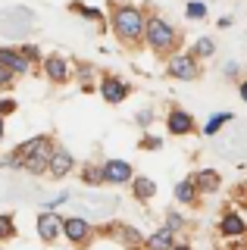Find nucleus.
<instances>
[{"label":"nucleus","instance_id":"nucleus-1","mask_svg":"<svg viewBox=\"0 0 247 250\" xmlns=\"http://www.w3.org/2000/svg\"><path fill=\"white\" fill-rule=\"evenodd\" d=\"M144 28H147V19L138 6H125V3L113 6V31L122 44H141Z\"/></svg>","mask_w":247,"mask_h":250},{"label":"nucleus","instance_id":"nucleus-2","mask_svg":"<svg viewBox=\"0 0 247 250\" xmlns=\"http://www.w3.org/2000/svg\"><path fill=\"white\" fill-rule=\"evenodd\" d=\"M179 41H182V35L169 25L166 19H160V16H150V19H147L144 44H147L153 53H172L175 47H179Z\"/></svg>","mask_w":247,"mask_h":250},{"label":"nucleus","instance_id":"nucleus-3","mask_svg":"<svg viewBox=\"0 0 247 250\" xmlns=\"http://www.w3.org/2000/svg\"><path fill=\"white\" fill-rule=\"evenodd\" d=\"M57 153V144H53L50 135H35L28 141H22V144L13 150V156H16V166L22 169V163L32 160V156H53Z\"/></svg>","mask_w":247,"mask_h":250},{"label":"nucleus","instance_id":"nucleus-4","mask_svg":"<svg viewBox=\"0 0 247 250\" xmlns=\"http://www.w3.org/2000/svg\"><path fill=\"white\" fill-rule=\"evenodd\" d=\"M166 72H169V78H179V82H194V78H200L197 53H172Z\"/></svg>","mask_w":247,"mask_h":250},{"label":"nucleus","instance_id":"nucleus-5","mask_svg":"<svg viewBox=\"0 0 247 250\" xmlns=\"http://www.w3.org/2000/svg\"><path fill=\"white\" fill-rule=\"evenodd\" d=\"M63 222L66 219H60L57 213L44 209V213L38 216V238H41L44 244H57V238L63 234Z\"/></svg>","mask_w":247,"mask_h":250},{"label":"nucleus","instance_id":"nucleus-6","mask_svg":"<svg viewBox=\"0 0 247 250\" xmlns=\"http://www.w3.org/2000/svg\"><path fill=\"white\" fill-rule=\"evenodd\" d=\"M97 91H100V97H103L106 104H122V100L128 97V84L122 82L119 75H100Z\"/></svg>","mask_w":247,"mask_h":250},{"label":"nucleus","instance_id":"nucleus-7","mask_svg":"<svg viewBox=\"0 0 247 250\" xmlns=\"http://www.w3.org/2000/svg\"><path fill=\"white\" fill-rule=\"evenodd\" d=\"M103 166V182L106 185H128L135 178V169L128 166L125 160H106V163H100Z\"/></svg>","mask_w":247,"mask_h":250},{"label":"nucleus","instance_id":"nucleus-8","mask_svg":"<svg viewBox=\"0 0 247 250\" xmlns=\"http://www.w3.org/2000/svg\"><path fill=\"white\" fill-rule=\"evenodd\" d=\"M0 62H3L13 75H28L32 72V60H28L19 47H0Z\"/></svg>","mask_w":247,"mask_h":250},{"label":"nucleus","instance_id":"nucleus-9","mask_svg":"<svg viewBox=\"0 0 247 250\" xmlns=\"http://www.w3.org/2000/svg\"><path fill=\"white\" fill-rule=\"evenodd\" d=\"M63 234L72 241L75 247H82V244H88V238H91V222L82 219V216H69L63 222Z\"/></svg>","mask_w":247,"mask_h":250},{"label":"nucleus","instance_id":"nucleus-10","mask_svg":"<svg viewBox=\"0 0 247 250\" xmlns=\"http://www.w3.org/2000/svg\"><path fill=\"white\" fill-rule=\"evenodd\" d=\"M166 128H169V135H194L197 125H194V119H191L185 109H172L169 119H166Z\"/></svg>","mask_w":247,"mask_h":250},{"label":"nucleus","instance_id":"nucleus-11","mask_svg":"<svg viewBox=\"0 0 247 250\" xmlns=\"http://www.w3.org/2000/svg\"><path fill=\"white\" fill-rule=\"evenodd\" d=\"M72 166H75V156L69 153V150H60V147H57V153L50 156L47 175H50V178H66L69 172H72Z\"/></svg>","mask_w":247,"mask_h":250},{"label":"nucleus","instance_id":"nucleus-12","mask_svg":"<svg viewBox=\"0 0 247 250\" xmlns=\"http://www.w3.org/2000/svg\"><path fill=\"white\" fill-rule=\"evenodd\" d=\"M197 197H200V188H197V178H194V175L182 178V182L175 185V200H179V203H185V207L197 203Z\"/></svg>","mask_w":247,"mask_h":250},{"label":"nucleus","instance_id":"nucleus-13","mask_svg":"<svg viewBox=\"0 0 247 250\" xmlns=\"http://www.w3.org/2000/svg\"><path fill=\"white\" fill-rule=\"evenodd\" d=\"M219 231L226 234V238H241V234L247 231V222L238 213H222V219H219Z\"/></svg>","mask_w":247,"mask_h":250},{"label":"nucleus","instance_id":"nucleus-14","mask_svg":"<svg viewBox=\"0 0 247 250\" xmlns=\"http://www.w3.org/2000/svg\"><path fill=\"white\" fill-rule=\"evenodd\" d=\"M144 247H147V250H172L175 247V231L169 229V225H163V229H157L150 234Z\"/></svg>","mask_w":247,"mask_h":250},{"label":"nucleus","instance_id":"nucleus-15","mask_svg":"<svg viewBox=\"0 0 247 250\" xmlns=\"http://www.w3.org/2000/svg\"><path fill=\"white\" fill-rule=\"evenodd\" d=\"M44 72H47V78L57 82V84L69 82V66H66L63 57H47V60H44Z\"/></svg>","mask_w":247,"mask_h":250},{"label":"nucleus","instance_id":"nucleus-16","mask_svg":"<svg viewBox=\"0 0 247 250\" xmlns=\"http://www.w3.org/2000/svg\"><path fill=\"white\" fill-rule=\"evenodd\" d=\"M132 194H135V200L147 203V200H153V194H157V185H153V178H147V175H135L132 178Z\"/></svg>","mask_w":247,"mask_h":250},{"label":"nucleus","instance_id":"nucleus-17","mask_svg":"<svg viewBox=\"0 0 247 250\" xmlns=\"http://www.w3.org/2000/svg\"><path fill=\"white\" fill-rule=\"evenodd\" d=\"M194 178H197V188L204 194H216L222 188V178H219V172H216V169H200Z\"/></svg>","mask_w":247,"mask_h":250},{"label":"nucleus","instance_id":"nucleus-18","mask_svg":"<svg viewBox=\"0 0 247 250\" xmlns=\"http://www.w3.org/2000/svg\"><path fill=\"white\" fill-rule=\"evenodd\" d=\"M116 238H119L125 247H132V250H135V247H141V244H147V241H144L135 229H125V225H122V229H116Z\"/></svg>","mask_w":247,"mask_h":250},{"label":"nucleus","instance_id":"nucleus-19","mask_svg":"<svg viewBox=\"0 0 247 250\" xmlns=\"http://www.w3.org/2000/svg\"><path fill=\"white\" fill-rule=\"evenodd\" d=\"M82 182L84 185H91V188H97V185H103V166H82Z\"/></svg>","mask_w":247,"mask_h":250},{"label":"nucleus","instance_id":"nucleus-20","mask_svg":"<svg viewBox=\"0 0 247 250\" xmlns=\"http://www.w3.org/2000/svg\"><path fill=\"white\" fill-rule=\"evenodd\" d=\"M231 119H235L231 113H213V116H210V122L204 125V135H216V131H219L226 122H231Z\"/></svg>","mask_w":247,"mask_h":250},{"label":"nucleus","instance_id":"nucleus-21","mask_svg":"<svg viewBox=\"0 0 247 250\" xmlns=\"http://www.w3.org/2000/svg\"><path fill=\"white\" fill-rule=\"evenodd\" d=\"M13 234H16V219L10 213H0V241L13 238Z\"/></svg>","mask_w":247,"mask_h":250},{"label":"nucleus","instance_id":"nucleus-22","mask_svg":"<svg viewBox=\"0 0 247 250\" xmlns=\"http://www.w3.org/2000/svg\"><path fill=\"white\" fill-rule=\"evenodd\" d=\"M185 16H188V19H206V3H200V0H191V3L185 6Z\"/></svg>","mask_w":247,"mask_h":250},{"label":"nucleus","instance_id":"nucleus-23","mask_svg":"<svg viewBox=\"0 0 247 250\" xmlns=\"http://www.w3.org/2000/svg\"><path fill=\"white\" fill-rule=\"evenodd\" d=\"M194 53H197V57H213V53H216V44H213V38H197V44H194Z\"/></svg>","mask_w":247,"mask_h":250},{"label":"nucleus","instance_id":"nucleus-24","mask_svg":"<svg viewBox=\"0 0 247 250\" xmlns=\"http://www.w3.org/2000/svg\"><path fill=\"white\" fill-rule=\"evenodd\" d=\"M72 10H75V13H82L84 19H94V22H100V19H103V13H100V10H94V6H79V3H72Z\"/></svg>","mask_w":247,"mask_h":250},{"label":"nucleus","instance_id":"nucleus-25","mask_svg":"<svg viewBox=\"0 0 247 250\" xmlns=\"http://www.w3.org/2000/svg\"><path fill=\"white\" fill-rule=\"evenodd\" d=\"M166 225H169L172 231H179V229H185V216L175 213V209H169V213H166Z\"/></svg>","mask_w":247,"mask_h":250},{"label":"nucleus","instance_id":"nucleus-26","mask_svg":"<svg viewBox=\"0 0 247 250\" xmlns=\"http://www.w3.org/2000/svg\"><path fill=\"white\" fill-rule=\"evenodd\" d=\"M13 78H16V75H13L10 69H6L3 62H0V88H10V84H13Z\"/></svg>","mask_w":247,"mask_h":250},{"label":"nucleus","instance_id":"nucleus-27","mask_svg":"<svg viewBox=\"0 0 247 250\" xmlns=\"http://www.w3.org/2000/svg\"><path fill=\"white\" fill-rule=\"evenodd\" d=\"M16 109V100H0V116H10Z\"/></svg>","mask_w":247,"mask_h":250},{"label":"nucleus","instance_id":"nucleus-28","mask_svg":"<svg viewBox=\"0 0 247 250\" xmlns=\"http://www.w3.org/2000/svg\"><path fill=\"white\" fill-rule=\"evenodd\" d=\"M141 144L147 147V150H160V147H163V141H160V138H144Z\"/></svg>","mask_w":247,"mask_h":250},{"label":"nucleus","instance_id":"nucleus-29","mask_svg":"<svg viewBox=\"0 0 247 250\" xmlns=\"http://www.w3.org/2000/svg\"><path fill=\"white\" fill-rule=\"evenodd\" d=\"M19 50H22V53H25V57H28V60H32V62L38 60V47H35V44H25V47H19Z\"/></svg>","mask_w":247,"mask_h":250},{"label":"nucleus","instance_id":"nucleus-30","mask_svg":"<svg viewBox=\"0 0 247 250\" xmlns=\"http://www.w3.org/2000/svg\"><path fill=\"white\" fill-rule=\"evenodd\" d=\"M153 119V113L150 109H144V113H138V122H141V128H147V122Z\"/></svg>","mask_w":247,"mask_h":250},{"label":"nucleus","instance_id":"nucleus-31","mask_svg":"<svg viewBox=\"0 0 247 250\" xmlns=\"http://www.w3.org/2000/svg\"><path fill=\"white\" fill-rule=\"evenodd\" d=\"M238 94H241V100L247 104V82H241V84H238Z\"/></svg>","mask_w":247,"mask_h":250},{"label":"nucleus","instance_id":"nucleus-32","mask_svg":"<svg viewBox=\"0 0 247 250\" xmlns=\"http://www.w3.org/2000/svg\"><path fill=\"white\" fill-rule=\"evenodd\" d=\"M172 250H191V247H188V244H175Z\"/></svg>","mask_w":247,"mask_h":250},{"label":"nucleus","instance_id":"nucleus-33","mask_svg":"<svg viewBox=\"0 0 247 250\" xmlns=\"http://www.w3.org/2000/svg\"><path fill=\"white\" fill-rule=\"evenodd\" d=\"M0 141H3V119H0Z\"/></svg>","mask_w":247,"mask_h":250},{"label":"nucleus","instance_id":"nucleus-34","mask_svg":"<svg viewBox=\"0 0 247 250\" xmlns=\"http://www.w3.org/2000/svg\"><path fill=\"white\" fill-rule=\"evenodd\" d=\"M238 250H247V247H238Z\"/></svg>","mask_w":247,"mask_h":250}]
</instances>
